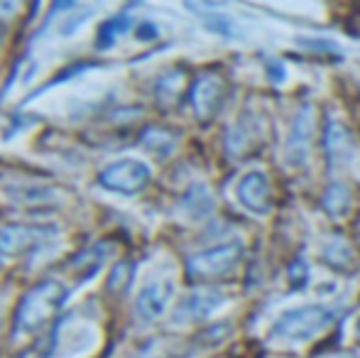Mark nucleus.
Wrapping results in <instances>:
<instances>
[{
  "label": "nucleus",
  "mask_w": 360,
  "mask_h": 358,
  "mask_svg": "<svg viewBox=\"0 0 360 358\" xmlns=\"http://www.w3.org/2000/svg\"><path fill=\"white\" fill-rule=\"evenodd\" d=\"M333 324V309L323 305H302L287 309L277 317V321L272 324L270 341L275 344H302L314 336H319L321 331H326Z\"/></svg>",
  "instance_id": "1"
},
{
  "label": "nucleus",
  "mask_w": 360,
  "mask_h": 358,
  "mask_svg": "<svg viewBox=\"0 0 360 358\" xmlns=\"http://www.w3.org/2000/svg\"><path fill=\"white\" fill-rule=\"evenodd\" d=\"M67 300V287L59 285L54 280H44L37 287L22 297L18 307V317H15V329L18 331H34L42 324H47L59 307Z\"/></svg>",
  "instance_id": "2"
},
{
  "label": "nucleus",
  "mask_w": 360,
  "mask_h": 358,
  "mask_svg": "<svg viewBox=\"0 0 360 358\" xmlns=\"http://www.w3.org/2000/svg\"><path fill=\"white\" fill-rule=\"evenodd\" d=\"M240 260H243L240 243H223L211 250H204V253L191 255L189 263H186V272L196 282L221 280V277L231 275Z\"/></svg>",
  "instance_id": "3"
},
{
  "label": "nucleus",
  "mask_w": 360,
  "mask_h": 358,
  "mask_svg": "<svg viewBox=\"0 0 360 358\" xmlns=\"http://www.w3.org/2000/svg\"><path fill=\"white\" fill-rule=\"evenodd\" d=\"M316 133V110L311 103H304L294 115L292 130L287 138V160L294 167H302L311 153V140Z\"/></svg>",
  "instance_id": "4"
},
{
  "label": "nucleus",
  "mask_w": 360,
  "mask_h": 358,
  "mask_svg": "<svg viewBox=\"0 0 360 358\" xmlns=\"http://www.w3.org/2000/svg\"><path fill=\"white\" fill-rule=\"evenodd\" d=\"M150 181V170L138 160H120L101 172V184L120 194H138Z\"/></svg>",
  "instance_id": "5"
},
{
  "label": "nucleus",
  "mask_w": 360,
  "mask_h": 358,
  "mask_svg": "<svg viewBox=\"0 0 360 358\" xmlns=\"http://www.w3.org/2000/svg\"><path fill=\"white\" fill-rule=\"evenodd\" d=\"M54 234L57 231L52 226H8V229L0 231V253L22 255L52 241Z\"/></svg>",
  "instance_id": "6"
},
{
  "label": "nucleus",
  "mask_w": 360,
  "mask_h": 358,
  "mask_svg": "<svg viewBox=\"0 0 360 358\" xmlns=\"http://www.w3.org/2000/svg\"><path fill=\"white\" fill-rule=\"evenodd\" d=\"M238 199L245 206L250 214L265 216L272 209V186L265 172H252L243 174V179L238 181Z\"/></svg>",
  "instance_id": "7"
},
{
  "label": "nucleus",
  "mask_w": 360,
  "mask_h": 358,
  "mask_svg": "<svg viewBox=\"0 0 360 358\" xmlns=\"http://www.w3.org/2000/svg\"><path fill=\"white\" fill-rule=\"evenodd\" d=\"M223 82L216 74H204L191 89V103H194V113L199 120H211L218 113L223 103Z\"/></svg>",
  "instance_id": "8"
},
{
  "label": "nucleus",
  "mask_w": 360,
  "mask_h": 358,
  "mask_svg": "<svg viewBox=\"0 0 360 358\" xmlns=\"http://www.w3.org/2000/svg\"><path fill=\"white\" fill-rule=\"evenodd\" d=\"M223 292L221 290H209V287H204V290H194L189 297H184V302H181L179 307H176L174 312V319L176 321H199V319H206V317H211L218 307L223 305Z\"/></svg>",
  "instance_id": "9"
},
{
  "label": "nucleus",
  "mask_w": 360,
  "mask_h": 358,
  "mask_svg": "<svg viewBox=\"0 0 360 358\" xmlns=\"http://www.w3.org/2000/svg\"><path fill=\"white\" fill-rule=\"evenodd\" d=\"M172 295H174L172 280L150 282V285H145L143 290H140L135 309H138V314L143 317V319L152 321L167 312V307H169V302H172Z\"/></svg>",
  "instance_id": "10"
},
{
  "label": "nucleus",
  "mask_w": 360,
  "mask_h": 358,
  "mask_svg": "<svg viewBox=\"0 0 360 358\" xmlns=\"http://www.w3.org/2000/svg\"><path fill=\"white\" fill-rule=\"evenodd\" d=\"M323 148H326V155L331 160V165H343L348 158L353 155V145H351V135L336 120H328L326 133H323Z\"/></svg>",
  "instance_id": "11"
},
{
  "label": "nucleus",
  "mask_w": 360,
  "mask_h": 358,
  "mask_svg": "<svg viewBox=\"0 0 360 358\" xmlns=\"http://www.w3.org/2000/svg\"><path fill=\"white\" fill-rule=\"evenodd\" d=\"M351 206H353L351 189L343 181H333L326 189V194H323V209H326V214L333 216V219H346L351 214Z\"/></svg>",
  "instance_id": "12"
},
{
  "label": "nucleus",
  "mask_w": 360,
  "mask_h": 358,
  "mask_svg": "<svg viewBox=\"0 0 360 358\" xmlns=\"http://www.w3.org/2000/svg\"><path fill=\"white\" fill-rule=\"evenodd\" d=\"M323 260H326L331 268H338V270H351L353 260H356V253H353L351 243H346V238L341 236H331L328 243L323 245Z\"/></svg>",
  "instance_id": "13"
},
{
  "label": "nucleus",
  "mask_w": 360,
  "mask_h": 358,
  "mask_svg": "<svg viewBox=\"0 0 360 358\" xmlns=\"http://www.w3.org/2000/svg\"><path fill=\"white\" fill-rule=\"evenodd\" d=\"M143 143L147 150L157 155H169L176 148V135H172L169 130H160V128H150L143 135Z\"/></svg>",
  "instance_id": "14"
},
{
  "label": "nucleus",
  "mask_w": 360,
  "mask_h": 358,
  "mask_svg": "<svg viewBox=\"0 0 360 358\" xmlns=\"http://www.w3.org/2000/svg\"><path fill=\"white\" fill-rule=\"evenodd\" d=\"M15 201H22V204H47L57 196V191L49 189V186H42V184H27V186H20V189H13L10 191Z\"/></svg>",
  "instance_id": "15"
},
{
  "label": "nucleus",
  "mask_w": 360,
  "mask_h": 358,
  "mask_svg": "<svg viewBox=\"0 0 360 358\" xmlns=\"http://www.w3.org/2000/svg\"><path fill=\"white\" fill-rule=\"evenodd\" d=\"M184 206L194 216H206V214H211V209H214V199H211V194L206 191V186L194 184L189 189V194H186Z\"/></svg>",
  "instance_id": "16"
},
{
  "label": "nucleus",
  "mask_w": 360,
  "mask_h": 358,
  "mask_svg": "<svg viewBox=\"0 0 360 358\" xmlns=\"http://www.w3.org/2000/svg\"><path fill=\"white\" fill-rule=\"evenodd\" d=\"M181 84H184V74H169V77L162 79L160 87H157V96H160V101H165V103H174L181 94Z\"/></svg>",
  "instance_id": "17"
},
{
  "label": "nucleus",
  "mask_w": 360,
  "mask_h": 358,
  "mask_svg": "<svg viewBox=\"0 0 360 358\" xmlns=\"http://www.w3.org/2000/svg\"><path fill=\"white\" fill-rule=\"evenodd\" d=\"M201 18H204L206 27L214 30V32L223 34V37H231L233 34V23L226 18V15H216V13H201Z\"/></svg>",
  "instance_id": "18"
},
{
  "label": "nucleus",
  "mask_w": 360,
  "mask_h": 358,
  "mask_svg": "<svg viewBox=\"0 0 360 358\" xmlns=\"http://www.w3.org/2000/svg\"><path fill=\"white\" fill-rule=\"evenodd\" d=\"M125 27H128V18H118V20H110V23H105L103 27H101L98 44H101V47H108V44L115 39V34H120Z\"/></svg>",
  "instance_id": "19"
},
{
  "label": "nucleus",
  "mask_w": 360,
  "mask_h": 358,
  "mask_svg": "<svg viewBox=\"0 0 360 358\" xmlns=\"http://www.w3.org/2000/svg\"><path fill=\"white\" fill-rule=\"evenodd\" d=\"M130 280V265L128 263H120L118 268L113 270V275H110V290L120 292L125 285H128Z\"/></svg>",
  "instance_id": "20"
},
{
  "label": "nucleus",
  "mask_w": 360,
  "mask_h": 358,
  "mask_svg": "<svg viewBox=\"0 0 360 358\" xmlns=\"http://www.w3.org/2000/svg\"><path fill=\"white\" fill-rule=\"evenodd\" d=\"M299 44L309 49H328V52H338V47L333 42H326V39H299Z\"/></svg>",
  "instance_id": "21"
},
{
  "label": "nucleus",
  "mask_w": 360,
  "mask_h": 358,
  "mask_svg": "<svg viewBox=\"0 0 360 358\" xmlns=\"http://www.w3.org/2000/svg\"><path fill=\"white\" fill-rule=\"evenodd\" d=\"M316 358H360V356L353 354V351H333V354H321Z\"/></svg>",
  "instance_id": "22"
},
{
  "label": "nucleus",
  "mask_w": 360,
  "mask_h": 358,
  "mask_svg": "<svg viewBox=\"0 0 360 358\" xmlns=\"http://www.w3.org/2000/svg\"><path fill=\"white\" fill-rule=\"evenodd\" d=\"M140 37L152 39V37H155V27H152V25H143V27H140Z\"/></svg>",
  "instance_id": "23"
},
{
  "label": "nucleus",
  "mask_w": 360,
  "mask_h": 358,
  "mask_svg": "<svg viewBox=\"0 0 360 358\" xmlns=\"http://www.w3.org/2000/svg\"><path fill=\"white\" fill-rule=\"evenodd\" d=\"M69 5H74V0H54L52 10H62V8H69Z\"/></svg>",
  "instance_id": "24"
},
{
  "label": "nucleus",
  "mask_w": 360,
  "mask_h": 358,
  "mask_svg": "<svg viewBox=\"0 0 360 358\" xmlns=\"http://www.w3.org/2000/svg\"><path fill=\"white\" fill-rule=\"evenodd\" d=\"M356 339H358V344H360V319H358V324H356Z\"/></svg>",
  "instance_id": "25"
},
{
  "label": "nucleus",
  "mask_w": 360,
  "mask_h": 358,
  "mask_svg": "<svg viewBox=\"0 0 360 358\" xmlns=\"http://www.w3.org/2000/svg\"><path fill=\"white\" fill-rule=\"evenodd\" d=\"M356 234H358V243H360V224H358V229H356Z\"/></svg>",
  "instance_id": "26"
}]
</instances>
